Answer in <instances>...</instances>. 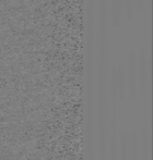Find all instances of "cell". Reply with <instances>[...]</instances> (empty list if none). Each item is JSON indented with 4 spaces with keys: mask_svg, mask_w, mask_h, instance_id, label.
<instances>
[{
    "mask_svg": "<svg viewBox=\"0 0 153 160\" xmlns=\"http://www.w3.org/2000/svg\"><path fill=\"white\" fill-rule=\"evenodd\" d=\"M142 152L145 160H149V139H148V130H142Z\"/></svg>",
    "mask_w": 153,
    "mask_h": 160,
    "instance_id": "cell-1",
    "label": "cell"
},
{
    "mask_svg": "<svg viewBox=\"0 0 153 160\" xmlns=\"http://www.w3.org/2000/svg\"><path fill=\"white\" fill-rule=\"evenodd\" d=\"M138 137L134 131L131 136V160H138Z\"/></svg>",
    "mask_w": 153,
    "mask_h": 160,
    "instance_id": "cell-2",
    "label": "cell"
},
{
    "mask_svg": "<svg viewBox=\"0 0 153 160\" xmlns=\"http://www.w3.org/2000/svg\"><path fill=\"white\" fill-rule=\"evenodd\" d=\"M126 141H125V135L121 137V160H126V156H127V152H126Z\"/></svg>",
    "mask_w": 153,
    "mask_h": 160,
    "instance_id": "cell-3",
    "label": "cell"
}]
</instances>
